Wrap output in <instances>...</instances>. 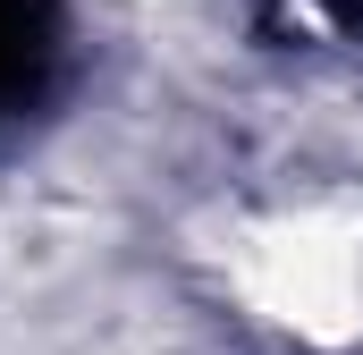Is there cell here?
I'll use <instances>...</instances> for the list:
<instances>
[{"label":"cell","instance_id":"cell-1","mask_svg":"<svg viewBox=\"0 0 363 355\" xmlns=\"http://www.w3.org/2000/svg\"><path fill=\"white\" fill-rule=\"evenodd\" d=\"M220 288L287 347H363V186L321 178L237 212L220 246Z\"/></svg>","mask_w":363,"mask_h":355}]
</instances>
